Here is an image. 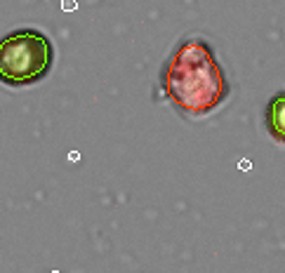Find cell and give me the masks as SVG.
Returning a JSON list of instances; mask_svg holds the SVG:
<instances>
[{"mask_svg": "<svg viewBox=\"0 0 285 273\" xmlns=\"http://www.w3.org/2000/svg\"><path fill=\"white\" fill-rule=\"evenodd\" d=\"M160 87L165 99L179 113L191 118H203L217 111L231 92L215 49L198 36L177 45L160 71Z\"/></svg>", "mask_w": 285, "mask_h": 273, "instance_id": "1", "label": "cell"}, {"mask_svg": "<svg viewBox=\"0 0 285 273\" xmlns=\"http://www.w3.org/2000/svg\"><path fill=\"white\" fill-rule=\"evenodd\" d=\"M55 47L38 29H17L0 40V83L7 87L36 85L52 71Z\"/></svg>", "mask_w": 285, "mask_h": 273, "instance_id": "2", "label": "cell"}, {"mask_svg": "<svg viewBox=\"0 0 285 273\" xmlns=\"http://www.w3.org/2000/svg\"><path fill=\"white\" fill-rule=\"evenodd\" d=\"M264 118H267L269 134L276 141L285 144V92H278V94H273L269 99Z\"/></svg>", "mask_w": 285, "mask_h": 273, "instance_id": "3", "label": "cell"}, {"mask_svg": "<svg viewBox=\"0 0 285 273\" xmlns=\"http://www.w3.org/2000/svg\"><path fill=\"white\" fill-rule=\"evenodd\" d=\"M76 0H61V10H64V12H73V10H76Z\"/></svg>", "mask_w": 285, "mask_h": 273, "instance_id": "4", "label": "cell"}]
</instances>
